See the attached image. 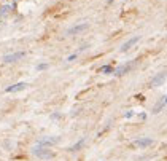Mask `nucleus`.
<instances>
[{
    "instance_id": "nucleus-1",
    "label": "nucleus",
    "mask_w": 167,
    "mask_h": 161,
    "mask_svg": "<svg viewBox=\"0 0 167 161\" xmlns=\"http://www.w3.org/2000/svg\"><path fill=\"white\" fill-rule=\"evenodd\" d=\"M32 153L35 156L38 158H43V159H48V158H53V153L50 150H46L45 147H41V145H37V147H33L32 148Z\"/></svg>"
},
{
    "instance_id": "nucleus-2",
    "label": "nucleus",
    "mask_w": 167,
    "mask_h": 161,
    "mask_svg": "<svg viewBox=\"0 0 167 161\" xmlns=\"http://www.w3.org/2000/svg\"><path fill=\"white\" fill-rule=\"evenodd\" d=\"M24 56H26L24 51H19V53H13V54H6V56H3L2 61L6 62V64H10V62H16V61H19V59H23Z\"/></svg>"
},
{
    "instance_id": "nucleus-3",
    "label": "nucleus",
    "mask_w": 167,
    "mask_h": 161,
    "mask_svg": "<svg viewBox=\"0 0 167 161\" xmlns=\"http://www.w3.org/2000/svg\"><path fill=\"white\" fill-rule=\"evenodd\" d=\"M134 145H135V147H140V148H145V147L153 145V139H151V137H142V139H137V141H134Z\"/></svg>"
},
{
    "instance_id": "nucleus-4",
    "label": "nucleus",
    "mask_w": 167,
    "mask_h": 161,
    "mask_svg": "<svg viewBox=\"0 0 167 161\" xmlns=\"http://www.w3.org/2000/svg\"><path fill=\"white\" fill-rule=\"evenodd\" d=\"M167 78V72H161V73H158L156 77H155V78H151V86H159V85H161V83L164 81Z\"/></svg>"
},
{
    "instance_id": "nucleus-5",
    "label": "nucleus",
    "mask_w": 167,
    "mask_h": 161,
    "mask_svg": "<svg viewBox=\"0 0 167 161\" xmlns=\"http://www.w3.org/2000/svg\"><path fill=\"white\" fill-rule=\"evenodd\" d=\"M59 142V137H43V139H40L38 141V145L41 147H48V145H54V144H57Z\"/></svg>"
},
{
    "instance_id": "nucleus-6",
    "label": "nucleus",
    "mask_w": 167,
    "mask_h": 161,
    "mask_svg": "<svg viewBox=\"0 0 167 161\" xmlns=\"http://www.w3.org/2000/svg\"><path fill=\"white\" fill-rule=\"evenodd\" d=\"M26 88H27V83L21 81V83H16V85H13V86H8L5 91H6V93H18V91H23Z\"/></svg>"
},
{
    "instance_id": "nucleus-7",
    "label": "nucleus",
    "mask_w": 167,
    "mask_h": 161,
    "mask_svg": "<svg viewBox=\"0 0 167 161\" xmlns=\"http://www.w3.org/2000/svg\"><path fill=\"white\" fill-rule=\"evenodd\" d=\"M88 29V24L85 23V24H80V26H73L72 29H68L67 30V35H73V34H80V32H83V30H86Z\"/></svg>"
},
{
    "instance_id": "nucleus-8",
    "label": "nucleus",
    "mask_w": 167,
    "mask_h": 161,
    "mask_svg": "<svg viewBox=\"0 0 167 161\" xmlns=\"http://www.w3.org/2000/svg\"><path fill=\"white\" fill-rule=\"evenodd\" d=\"M138 40H140V37H138V35H137V37H134V38H130V40H127L126 43H124V45L121 46V51H127V50H130V46H134Z\"/></svg>"
},
{
    "instance_id": "nucleus-9",
    "label": "nucleus",
    "mask_w": 167,
    "mask_h": 161,
    "mask_svg": "<svg viewBox=\"0 0 167 161\" xmlns=\"http://www.w3.org/2000/svg\"><path fill=\"white\" fill-rule=\"evenodd\" d=\"M129 69H130V64H129V66H123V67H120V69H116V70H115V75H118V77H120V75H124V73L129 70Z\"/></svg>"
},
{
    "instance_id": "nucleus-10",
    "label": "nucleus",
    "mask_w": 167,
    "mask_h": 161,
    "mask_svg": "<svg viewBox=\"0 0 167 161\" xmlns=\"http://www.w3.org/2000/svg\"><path fill=\"white\" fill-rule=\"evenodd\" d=\"M164 106H165V102H164V97H162V101H159L156 106H155V109H153V113H159V110H161Z\"/></svg>"
},
{
    "instance_id": "nucleus-11",
    "label": "nucleus",
    "mask_w": 167,
    "mask_h": 161,
    "mask_svg": "<svg viewBox=\"0 0 167 161\" xmlns=\"http://www.w3.org/2000/svg\"><path fill=\"white\" fill-rule=\"evenodd\" d=\"M83 145H85V139H81L80 142H76V144H75L73 147H70V152H76V150H80Z\"/></svg>"
},
{
    "instance_id": "nucleus-12",
    "label": "nucleus",
    "mask_w": 167,
    "mask_h": 161,
    "mask_svg": "<svg viewBox=\"0 0 167 161\" xmlns=\"http://www.w3.org/2000/svg\"><path fill=\"white\" fill-rule=\"evenodd\" d=\"M100 72L102 73H110V72H115V70H113V67H111V66H105V67L100 69Z\"/></svg>"
},
{
    "instance_id": "nucleus-13",
    "label": "nucleus",
    "mask_w": 167,
    "mask_h": 161,
    "mask_svg": "<svg viewBox=\"0 0 167 161\" xmlns=\"http://www.w3.org/2000/svg\"><path fill=\"white\" fill-rule=\"evenodd\" d=\"M45 69H48V64H40V66H37V70H45Z\"/></svg>"
},
{
    "instance_id": "nucleus-14",
    "label": "nucleus",
    "mask_w": 167,
    "mask_h": 161,
    "mask_svg": "<svg viewBox=\"0 0 167 161\" xmlns=\"http://www.w3.org/2000/svg\"><path fill=\"white\" fill-rule=\"evenodd\" d=\"M76 56H78V53H75V54H72V56H68L67 58V61L70 62V61H73V59H76Z\"/></svg>"
},
{
    "instance_id": "nucleus-15",
    "label": "nucleus",
    "mask_w": 167,
    "mask_h": 161,
    "mask_svg": "<svg viewBox=\"0 0 167 161\" xmlns=\"http://www.w3.org/2000/svg\"><path fill=\"white\" fill-rule=\"evenodd\" d=\"M124 116H126V118H132V116H134V112H132V110H129V112H127V113L124 115Z\"/></svg>"
},
{
    "instance_id": "nucleus-16",
    "label": "nucleus",
    "mask_w": 167,
    "mask_h": 161,
    "mask_svg": "<svg viewBox=\"0 0 167 161\" xmlns=\"http://www.w3.org/2000/svg\"><path fill=\"white\" fill-rule=\"evenodd\" d=\"M164 99H165V101H164V102H165V106H167V97H164Z\"/></svg>"
}]
</instances>
